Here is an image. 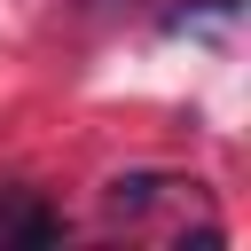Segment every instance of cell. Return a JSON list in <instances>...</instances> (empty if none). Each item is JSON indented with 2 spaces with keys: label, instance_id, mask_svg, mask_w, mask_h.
I'll return each instance as SVG.
<instances>
[{
  "label": "cell",
  "instance_id": "7a4b0ae2",
  "mask_svg": "<svg viewBox=\"0 0 251 251\" xmlns=\"http://www.w3.org/2000/svg\"><path fill=\"white\" fill-rule=\"evenodd\" d=\"M243 16V0H188V8H165L157 24L165 31H188V24H235Z\"/></svg>",
  "mask_w": 251,
  "mask_h": 251
},
{
  "label": "cell",
  "instance_id": "6da1fadb",
  "mask_svg": "<svg viewBox=\"0 0 251 251\" xmlns=\"http://www.w3.org/2000/svg\"><path fill=\"white\" fill-rule=\"evenodd\" d=\"M165 188H173V173H118V180L102 188V204H110L118 220H141V212H149Z\"/></svg>",
  "mask_w": 251,
  "mask_h": 251
}]
</instances>
